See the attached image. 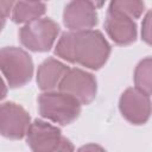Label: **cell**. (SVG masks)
<instances>
[{
	"label": "cell",
	"mask_w": 152,
	"mask_h": 152,
	"mask_svg": "<svg viewBox=\"0 0 152 152\" xmlns=\"http://www.w3.org/2000/svg\"><path fill=\"white\" fill-rule=\"evenodd\" d=\"M55 52L69 62L99 69L108 59L110 46L97 30L69 31L61 36Z\"/></svg>",
	"instance_id": "cell-1"
},
{
	"label": "cell",
	"mask_w": 152,
	"mask_h": 152,
	"mask_svg": "<svg viewBox=\"0 0 152 152\" xmlns=\"http://www.w3.org/2000/svg\"><path fill=\"white\" fill-rule=\"evenodd\" d=\"M38 108L43 118L59 125H69L81 113V103L62 91H45L38 97Z\"/></svg>",
	"instance_id": "cell-2"
},
{
	"label": "cell",
	"mask_w": 152,
	"mask_h": 152,
	"mask_svg": "<svg viewBox=\"0 0 152 152\" xmlns=\"http://www.w3.org/2000/svg\"><path fill=\"white\" fill-rule=\"evenodd\" d=\"M0 70L10 87L17 88L26 84L33 74L31 56L20 48L6 46L0 50Z\"/></svg>",
	"instance_id": "cell-3"
},
{
	"label": "cell",
	"mask_w": 152,
	"mask_h": 152,
	"mask_svg": "<svg viewBox=\"0 0 152 152\" xmlns=\"http://www.w3.org/2000/svg\"><path fill=\"white\" fill-rule=\"evenodd\" d=\"M59 26L50 18H39L25 24L19 30V39L32 51H48L53 45Z\"/></svg>",
	"instance_id": "cell-4"
},
{
	"label": "cell",
	"mask_w": 152,
	"mask_h": 152,
	"mask_svg": "<svg viewBox=\"0 0 152 152\" xmlns=\"http://www.w3.org/2000/svg\"><path fill=\"white\" fill-rule=\"evenodd\" d=\"M58 89L75 97L81 104L90 103L96 95V80L95 77L78 68L68 69L58 84Z\"/></svg>",
	"instance_id": "cell-5"
},
{
	"label": "cell",
	"mask_w": 152,
	"mask_h": 152,
	"mask_svg": "<svg viewBox=\"0 0 152 152\" xmlns=\"http://www.w3.org/2000/svg\"><path fill=\"white\" fill-rule=\"evenodd\" d=\"M63 138L59 128L43 120H34L26 132V140L32 152H55Z\"/></svg>",
	"instance_id": "cell-6"
},
{
	"label": "cell",
	"mask_w": 152,
	"mask_h": 152,
	"mask_svg": "<svg viewBox=\"0 0 152 152\" xmlns=\"http://www.w3.org/2000/svg\"><path fill=\"white\" fill-rule=\"evenodd\" d=\"M28 113L14 102L0 104V134L10 139H21L30 126Z\"/></svg>",
	"instance_id": "cell-7"
},
{
	"label": "cell",
	"mask_w": 152,
	"mask_h": 152,
	"mask_svg": "<svg viewBox=\"0 0 152 152\" xmlns=\"http://www.w3.org/2000/svg\"><path fill=\"white\" fill-rule=\"evenodd\" d=\"M102 2L93 1H71L65 6L63 20L68 28L71 31L90 30L97 24L96 6H101Z\"/></svg>",
	"instance_id": "cell-8"
},
{
	"label": "cell",
	"mask_w": 152,
	"mask_h": 152,
	"mask_svg": "<svg viewBox=\"0 0 152 152\" xmlns=\"http://www.w3.org/2000/svg\"><path fill=\"white\" fill-rule=\"evenodd\" d=\"M104 27L109 37L118 44H129L135 40L137 26L133 18L116 8L112 4L109 5Z\"/></svg>",
	"instance_id": "cell-9"
},
{
	"label": "cell",
	"mask_w": 152,
	"mask_h": 152,
	"mask_svg": "<svg viewBox=\"0 0 152 152\" xmlns=\"http://www.w3.org/2000/svg\"><path fill=\"white\" fill-rule=\"evenodd\" d=\"M120 110L129 122L144 124L151 113L150 96L137 88H128L120 99Z\"/></svg>",
	"instance_id": "cell-10"
},
{
	"label": "cell",
	"mask_w": 152,
	"mask_h": 152,
	"mask_svg": "<svg viewBox=\"0 0 152 152\" xmlns=\"http://www.w3.org/2000/svg\"><path fill=\"white\" fill-rule=\"evenodd\" d=\"M68 66L55 58L45 59L38 68L37 82L42 90L51 91L58 87L61 80L68 71Z\"/></svg>",
	"instance_id": "cell-11"
},
{
	"label": "cell",
	"mask_w": 152,
	"mask_h": 152,
	"mask_svg": "<svg viewBox=\"0 0 152 152\" xmlns=\"http://www.w3.org/2000/svg\"><path fill=\"white\" fill-rule=\"evenodd\" d=\"M44 2H24L18 1L13 4L12 7V19L15 23H30L39 19L45 12Z\"/></svg>",
	"instance_id": "cell-12"
},
{
	"label": "cell",
	"mask_w": 152,
	"mask_h": 152,
	"mask_svg": "<svg viewBox=\"0 0 152 152\" xmlns=\"http://www.w3.org/2000/svg\"><path fill=\"white\" fill-rule=\"evenodd\" d=\"M134 81H135L137 89L150 96V89H151V58L150 57L145 58L138 64L134 74Z\"/></svg>",
	"instance_id": "cell-13"
},
{
	"label": "cell",
	"mask_w": 152,
	"mask_h": 152,
	"mask_svg": "<svg viewBox=\"0 0 152 152\" xmlns=\"http://www.w3.org/2000/svg\"><path fill=\"white\" fill-rule=\"evenodd\" d=\"M110 4L131 18H138L144 12V2L141 1H112Z\"/></svg>",
	"instance_id": "cell-14"
},
{
	"label": "cell",
	"mask_w": 152,
	"mask_h": 152,
	"mask_svg": "<svg viewBox=\"0 0 152 152\" xmlns=\"http://www.w3.org/2000/svg\"><path fill=\"white\" fill-rule=\"evenodd\" d=\"M12 1H0V31L2 30L5 23H6V18L8 17L10 12L12 11L13 7Z\"/></svg>",
	"instance_id": "cell-15"
},
{
	"label": "cell",
	"mask_w": 152,
	"mask_h": 152,
	"mask_svg": "<svg viewBox=\"0 0 152 152\" xmlns=\"http://www.w3.org/2000/svg\"><path fill=\"white\" fill-rule=\"evenodd\" d=\"M55 152H74V145L71 144V141L69 139H66L64 137L62 140V144Z\"/></svg>",
	"instance_id": "cell-16"
},
{
	"label": "cell",
	"mask_w": 152,
	"mask_h": 152,
	"mask_svg": "<svg viewBox=\"0 0 152 152\" xmlns=\"http://www.w3.org/2000/svg\"><path fill=\"white\" fill-rule=\"evenodd\" d=\"M77 152H106V151L96 144H87V145L82 146Z\"/></svg>",
	"instance_id": "cell-17"
},
{
	"label": "cell",
	"mask_w": 152,
	"mask_h": 152,
	"mask_svg": "<svg viewBox=\"0 0 152 152\" xmlns=\"http://www.w3.org/2000/svg\"><path fill=\"white\" fill-rule=\"evenodd\" d=\"M150 18H151V13H148L145 18V25L142 28V38L146 40V43L150 44Z\"/></svg>",
	"instance_id": "cell-18"
},
{
	"label": "cell",
	"mask_w": 152,
	"mask_h": 152,
	"mask_svg": "<svg viewBox=\"0 0 152 152\" xmlns=\"http://www.w3.org/2000/svg\"><path fill=\"white\" fill-rule=\"evenodd\" d=\"M6 93H7V88H6L5 82L2 81V78L0 77V100H2L6 96Z\"/></svg>",
	"instance_id": "cell-19"
}]
</instances>
